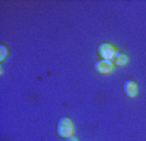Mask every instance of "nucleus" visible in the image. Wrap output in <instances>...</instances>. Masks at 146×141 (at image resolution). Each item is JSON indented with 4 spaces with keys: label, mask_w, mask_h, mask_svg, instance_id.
Returning a JSON list of instances; mask_svg holds the SVG:
<instances>
[{
    "label": "nucleus",
    "mask_w": 146,
    "mask_h": 141,
    "mask_svg": "<svg viewBox=\"0 0 146 141\" xmlns=\"http://www.w3.org/2000/svg\"><path fill=\"white\" fill-rule=\"evenodd\" d=\"M74 133V127L69 118L63 116L58 123V135L63 138H69Z\"/></svg>",
    "instance_id": "1"
},
{
    "label": "nucleus",
    "mask_w": 146,
    "mask_h": 141,
    "mask_svg": "<svg viewBox=\"0 0 146 141\" xmlns=\"http://www.w3.org/2000/svg\"><path fill=\"white\" fill-rule=\"evenodd\" d=\"M98 54L104 60H112L116 51L111 43H100L99 46H98Z\"/></svg>",
    "instance_id": "2"
},
{
    "label": "nucleus",
    "mask_w": 146,
    "mask_h": 141,
    "mask_svg": "<svg viewBox=\"0 0 146 141\" xmlns=\"http://www.w3.org/2000/svg\"><path fill=\"white\" fill-rule=\"evenodd\" d=\"M113 63L112 60H104V59H102V60L97 61L94 64V70L95 72H98V73H102V74H107V73H111L113 70Z\"/></svg>",
    "instance_id": "3"
},
{
    "label": "nucleus",
    "mask_w": 146,
    "mask_h": 141,
    "mask_svg": "<svg viewBox=\"0 0 146 141\" xmlns=\"http://www.w3.org/2000/svg\"><path fill=\"white\" fill-rule=\"evenodd\" d=\"M137 93H138V86H137V84L132 80L125 81L124 82V94L127 95V97H129V98H133V97L137 95Z\"/></svg>",
    "instance_id": "4"
},
{
    "label": "nucleus",
    "mask_w": 146,
    "mask_h": 141,
    "mask_svg": "<svg viewBox=\"0 0 146 141\" xmlns=\"http://www.w3.org/2000/svg\"><path fill=\"white\" fill-rule=\"evenodd\" d=\"M128 56L125 55V54H121V52H116L115 56H113L112 59V63L113 65H117V67H123V65H125L128 63Z\"/></svg>",
    "instance_id": "5"
},
{
    "label": "nucleus",
    "mask_w": 146,
    "mask_h": 141,
    "mask_svg": "<svg viewBox=\"0 0 146 141\" xmlns=\"http://www.w3.org/2000/svg\"><path fill=\"white\" fill-rule=\"evenodd\" d=\"M7 54H8L7 47L5 46H0V60H4V59L7 58Z\"/></svg>",
    "instance_id": "6"
},
{
    "label": "nucleus",
    "mask_w": 146,
    "mask_h": 141,
    "mask_svg": "<svg viewBox=\"0 0 146 141\" xmlns=\"http://www.w3.org/2000/svg\"><path fill=\"white\" fill-rule=\"evenodd\" d=\"M67 141H78V138H77L76 136L73 135V136H70L69 138H67Z\"/></svg>",
    "instance_id": "7"
}]
</instances>
